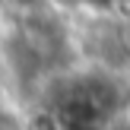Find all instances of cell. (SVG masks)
Segmentation results:
<instances>
[{"label": "cell", "mask_w": 130, "mask_h": 130, "mask_svg": "<svg viewBox=\"0 0 130 130\" xmlns=\"http://www.w3.org/2000/svg\"><path fill=\"white\" fill-rule=\"evenodd\" d=\"M16 114H19V130H63L57 111L48 102H29Z\"/></svg>", "instance_id": "obj_1"}, {"label": "cell", "mask_w": 130, "mask_h": 130, "mask_svg": "<svg viewBox=\"0 0 130 130\" xmlns=\"http://www.w3.org/2000/svg\"><path fill=\"white\" fill-rule=\"evenodd\" d=\"M0 130H19V114H16V108H3V111H0Z\"/></svg>", "instance_id": "obj_2"}, {"label": "cell", "mask_w": 130, "mask_h": 130, "mask_svg": "<svg viewBox=\"0 0 130 130\" xmlns=\"http://www.w3.org/2000/svg\"><path fill=\"white\" fill-rule=\"evenodd\" d=\"M121 41H124V48H127V54H130V19L121 22Z\"/></svg>", "instance_id": "obj_3"}, {"label": "cell", "mask_w": 130, "mask_h": 130, "mask_svg": "<svg viewBox=\"0 0 130 130\" xmlns=\"http://www.w3.org/2000/svg\"><path fill=\"white\" fill-rule=\"evenodd\" d=\"M3 92H6V89H3V83H0V111H3V108H10V105H6V95H3Z\"/></svg>", "instance_id": "obj_4"}]
</instances>
